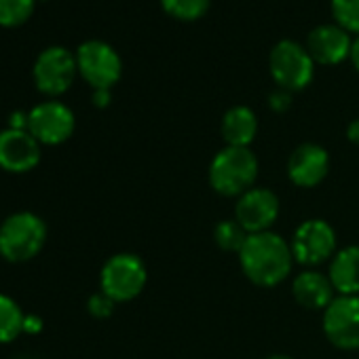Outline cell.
<instances>
[{
  "label": "cell",
  "instance_id": "6da1fadb",
  "mask_svg": "<svg viewBox=\"0 0 359 359\" xmlns=\"http://www.w3.org/2000/svg\"><path fill=\"white\" fill-rule=\"evenodd\" d=\"M243 275L260 287H275L283 283L294 266L290 243L273 231L254 233L239 252Z\"/></svg>",
  "mask_w": 359,
  "mask_h": 359
},
{
  "label": "cell",
  "instance_id": "7a4b0ae2",
  "mask_svg": "<svg viewBox=\"0 0 359 359\" xmlns=\"http://www.w3.org/2000/svg\"><path fill=\"white\" fill-rule=\"evenodd\" d=\"M258 169L260 165L252 148L224 146L214 154L210 163L208 180L210 187L218 195L239 199L243 193L256 187Z\"/></svg>",
  "mask_w": 359,
  "mask_h": 359
},
{
  "label": "cell",
  "instance_id": "3957f363",
  "mask_svg": "<svg viewBox=\"0 0 359 359\" xmlns=\"http://www.w3.org/2000/svg\"><path fill=\"white\" fill-rule=\"evenodd\" d=\"M47 226L30 212L9 216L0 224V256L7 262H28L45 248Z\"/></svg>",
  "mask_w": 359,
  "mask_h": 359
},
{
  "label": "cell",
  "instance_id": "277c9868",
  "mask_svg": "<svg viewBox=\"0 0 359 359\" xmlns=\"http://www.w3.org/2000/svg\"><path fill=\"white\" fill-rule=\"evenodd\" d=\"M148 281L146 264L140 256L123 252L110 256L100 273V287L114 302H129L137 298Z\"/></svg>",
  "mask_w": 359,
  "mask_h": 359
},
{
  "label": "cell",
  "instance_id": "5b68a950",
  "mask_svg": "<svg viewBox=\"0 0 359 359\" xmlns=\"http://www.w3.org/2000/svg\"><path fill=\"white\" fill-rule=\"evenodd\" d=\"M269 70L279 89L290 93L302 91L315 76V62L306 47L296 41H279L269 57Z\"/></svg>",
  "mask_w": 359,
  "mask_h": 359
},
{
  "label": "cell",
  "instance_id": "8992f818",
  "mask_svg": "<svg viewBox=\"0 0 359 359\" xmlns=\"http://www.w3.org/2000/svg\"><path fill=\"white\" fill-rule=\"evenodd\" d=\"M290 248L294 254V262L315 269L323 262H330L338 252L336 231L330 222L321 218L304 220L296 226Z\"/></svg>",
  "mask_w": 359,
  "mask_h": 359
},
{
  "label": "cell",
  "instance_id": "52a82bcc",
  "mask_svg": "<svg viewBox=\"0 0 359 359\" xmlns=\"http://www.w3.org/2000/svg\"><path fill=\"white\" fill-rule=\"evenodd\" d=\"M76 66L79 74L93 87V91H110V87H114L123 74V62L118 53L104 41L83 43L76 51Z\"/></svg>",
  "mask_w": 359,
  "mask_h": 359
},
{
  "label": "cell",
  "instance_id": "ba28073f",
  "mask_svg": "<svg viewBox=\"0 0 359 359\" xmlns=\"http://www.w3.org/2000/svg\"><path fill=\"white\" fill-rule=\"evenodd\" d=\"M323 334L340 351L359 348V296H336L327 304Z\"/></svg>",
  "mask_w": 359,
  "mask_h": 359
},
{
  "label": "cell",
  "instance_id": "9c48e42d",
  "mask_svg": "<svg viewBox=\"0 0 359 359\" xmlns=\"http://www.w3.org/2000/svg\"><path fill=\"white\" fill-rule=\"evenodd\" d=\"M76 72L79 66L74 53L64 47H49L36 57L34 83L45 95H62L72 87Z\"/></svg>",
  "mask_w": 359,
  "mask_h": 359
},
{
  "label": "cell",
  "instance_id": "30bf717a",
  "mask_svg": "<svg viewBox=\"0 0 359 359\" xmlns=\"http://www.w3.org/2000/svg\"><path fill=\"white\" fill-rule=\"evenodd\" d=\"M74 114L62 102H43L28 112V131L43 146L64 144L74 133Z\"/></svg>",
  "mask_w": 359,
  "mask_h": 359
},
{
  "label": "cell",
  "instance_id": "8fae6325",
  "mask_svg": "<svg viewBox=\"0 0 359 359\" xmlns=\"http://www.w3.org/2000/svg\"><path fill=\"white\" fill-rule=\"evenodd\" d=\"M281 212L279 197L264 187H254L243 193L235 203V220L250 233H264L277 222Z\"/></svg>",
  "mask_w": 359,
  "mask_h": 359
},
{
  "label": "cell",
  "instance_id": "7c38bea8",
  "mask_svg": "<svg viewBox=\"0 0 359 359\" xmlns=\"http://www.w3.org/2000/svg\"><path fill=\"white\" fill-rule=\"evenodd\" d=\"M330 171V154L315 142H304L294 148L287 161V177L298 189L319 187Z\"/></svg>",
  "mask_w": 359,
  "mask_h": 359
},
{
  "label": "cell",
  "instance_id": "4fadbf2b",
  "mask_svg": "<svg viewBox=\"0 0 359 359\" xmlns=\"http://www.w3.org/2000/svg\"><path fill=\"white\" fill-rule=\"evenodd\" d=\"M41 163V144L26 129L0 131V167L11 173L32 171Z\"/></svg>",
  "mask_w": 359,
  "mask_h": 359
},
{
  "label": "cell",
  "instance_id": "5bb4252c",
  "mask_svg": "<svg viewBox=\"0 0 359 359\" xmlns=\"http://www.w3.org/2000/svg\"><path fill=\"white\" fill-rule=\"evenodd\" d=\"M304 47L315 64L336 66L346 57H351L353 41L348 32L338 24H323L309 32Z\"/></svg>",
  "mask_w": 359,
  "mask_h": 359
},
{
  "label": "cell",
  "instance_id": "9a60e30c",
  "mask_svg": "<svg viewBox=\"0 0 359 359\" xmlns=\"http://www.w3.org/2000/svg\"><path fill=\"white\" fill-rule=\"evenodd\" d=\"M292 294L296 302L309 311H325L336 298V290L327 275L317 269H306L292 279Z\"/></svg>",
  "mask_w": 359,
  "mask_h": 359
},
{
  "label": "cell",
  "instance_id": "2e32d148",
  "mask_svg": "<svg viewBox=\"0 0 359 359\" xmlns=\"http://www.w3.org/2000/svg\"><path fill=\"white\" fill-rule=\"evenodd\" d=\"M327 277L338 296H359V245L340 248L330 260Z\"/></svg>",
  "mask_w": 359,
  "mask_h": 359
},
{
  "label": "cell",
  "instance_id": "e0dca14e",
  "mask_svg": "<svg viewBox=\"0 0 359 359\" xmlns=\"http://www.w3.org/2000/svg\"><path fill=\"white\" fill-rule=\"evenodd\" d=\"M220 133L226 146L250 148L258 133V116L250 106H233L224 112Z\"/></svg>",
  "mask_w": 359,
  "mask_h": 359
},
{
  "label": "cell",
  "instance_id": "ac0fdd59",
  "mask_svg": "<svg viewBox=\"0 0 359 359\" xmlns=\"http://www.w3.org/2000/svg\"><path fill=\"white\" fill-rule=\"evenodd\" d=\"M24 323L26 315L22 313L20 304L13 298L0 294V344L15 340L24 332Z\"/></svg>",
  "mask_w": 359,
  "mask_h": 359
},
{
  "label": "cell",
  "instance_id": "d6986e66",
  "mask_svg": "<svg viewBox=\"0 0 359 359\" xmlns=\"http://www.w3.org/2000/svg\"><path fill=\"white\" fill-rule=\"evenodd\" d=\"M250 233L235 220V218H226L220 220L214 229V241L222 252H231V254H239L241 248L245 245Z\"/></svg>",
  "mask_w": 359,
  "mask_h": 359
},
{
  "label": "cell",
  "instance_id": "ffe728a7",
  "mask_svg": "<svg viewBox=\"0 0 359 359\" xmlns=\"http://www.w3.org/2000/svg\"><path fill=\"white\" fill-rule=\"evenodd\" d=\"M161 7L180 22H195L208 13L210 0H161Z\"/></svg>",
  "mask_w": 359,
  "mask_h": 359
},
{
  "label": "cell",
  "instance_id": "44dd1931",
  "mask_svg": "<svg viewBox=\"0 0 359 359\" xmlns=\"http://www.w3.org/2000/svg\"><path fill=\"white\" fill-rule=\"evenodd\" d=\"M36 0H0V26L18 28L34 13Z\"/></svg>",
  "mask_w": 359,
  "mask_h": 359
},
{
  "label": "cell",
  "instance_id": "7402d4cb",
  "mask_svg": "<svg viewBox=\"0 0 359 359\" xmlns=\"http://www.w3.org/2000/svg\"><path fill=\"white\" fill-rule=\"evenodd\" d=\"M330 7L340 28L359 34V0H330Z\"/></svg>",
  "mask_w": 359,
  "mask_h": 359
},
{
  "label": "cell",
  "instance_id": "603a6c76",
  "mask_svg": "<svg viewBox=\"0 0 359 359\" xmlns=\"http://www.w3.org/2000/svg\"><path fill=\"white\" fill-rule=\"evenodd\" d=\"M114 306H116V302H114L110 296H106L104 292H97V294H93V296L87 300V311H89L93 317H97V319L110 317V315L114 313Z\"/></svg>",
  "mask_w": 359,
  "mask_h": 359
},
{
  "label": "cell",
  "instance_id": "cb8c5ba5",
  "mask_svg": "<svg viewBox=\"0 0 359 359\" xmlns=\"http://www.w3.org/2000/svg\"><path fill=\"white\" fill-rule=\"evenodd\" d=\"M290 106H292V93H290V91L277 87L273 93H269V108H271L273 112L283 114L285 110H290Z\"/></svg>",
  "mask_w": 359,
  "mask_h": 359
},
{
  "label": "cell",
  "instance_id": "d4e9b609",
  "mask_svg": "<svg viewBox=\"0 0 359 359\" xmlns=\"http://www.w3.org/2000/svg\"><path fill=\"white\" fill-rule=\"evenodd\" d=\"M9 127H11V129H26V131H28V114H24V112H15V114H11V118H9Z\"/></svg>",
  "mask_w": 359,
  "mask_h": 359
},
{
  "label": "cell",
  "instance_id": "484cf974",
  "mask_svg": "<svg viewBox=\"0 0 359 359\" xmlns=\"http://www.w3.org/2000/svg\"><path fill=\"white\" fill-rule=\"evenodd\" d=\"M346 140L355 146H359V118H353L346 127Z\"/></svg>",
  "mask_w": 359,
  "mask_h": 359
},
{
  "label": "cell",
  "instance_id": "4316f807",
  "mask_svg": "<svg viewBox=\"0 0 359 359\" xmlns=\"http://www.w3.org/2000/svg\"><path fill=\"white\" fill-rule=\"evenodd\" d=\"M93 104H95L97 108H106V106L110 104V91H108V89H97V91H93Z\"/></svg>",
  "mask_w": 359,
  "mask_h": 359
},
{
  "label": "cell",
  "instance_id": "83f0119b",
  "mask_svg": "<svg viewBox=\"0 0 359 359\" xmlns=\"http://www.w3.org/2000/svg\"><path fill=\"white\" fill-rule=\"evenodd\" d=\"M41 327H43V323H41L39 317H34V315H28V317H26L24 332H41Z\"/></svg>",
  "mask_w": 359,
  "mask_h": 359
},
{
  "label": "cell",
  "instance_id": "f1b7e54d",
  "mask_svg": "<svg viewBox=\"0 0 359 359\" xmlns=\"http://www.w3.org/2000/svg\"><path fill=\"white\" fill-rule=\"evenodd\" d=\"M355 66V70L359 72V36L353 41V49H351V57H348Z\"/></svg>",
  "mask_w": 359,
  "mask_h": 359
},
{
  "label": "cell",
  "instance_id": "f546056e",
  "mask_svg": "<svg viewBox=\"0 0 359 359\" xmlns=\"http://www.w3.org/2000/svg\"><path fill=\"white\" fill-rule=\"evenodd\" d=\"M264 359H294L290 355H283V353H275V355H266Z\"/></svg>",
  "mask_w": 359,
  "mask_h": 359
}]
</instances>
